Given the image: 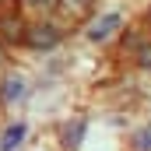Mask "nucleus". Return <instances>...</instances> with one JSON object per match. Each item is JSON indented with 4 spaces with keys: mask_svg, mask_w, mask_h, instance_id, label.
I'll list each match as a JSON object with an SVG mask.
<instances>
[{
    "mask_svg": "<svg viewBox=\"0 0 151 151\" xmlns=\"http://www.w3.org/2000/svg\"><path fill=\"white\" fill-rule=\"evenodd\" d=\"M113 28H119V18H116V14H106V18L91 28V39H99V42H102V39H109V32H113Z\"/></svg>",
    "mask_w": 151,
    "mask_h": 151,
    "instance_id": "f257e3e1",
    "label": "nucleus"
},
{
    "mask_svg": "<svg viewBox=\"0 0 151 151\" xmlns=\"http://www.w3.org/2000/svg\"><path fill=\"white\" fill-rule=\"evenodd\" d=\"M21 137H25V127H11V130L4 134V144H0V148H4V151H11L18 141H21Z\"/></svg>",
    "mask_w": 151,
    "mask_h": 151,
    "instance_id": "7ed1b4c3",
    "label": "nucleus"
},
{
    "mask_svg": "<svg viewBox=\"0 0 151 151\" xmlns=\"http://www.w3.org/2000/svg\"><path fill=\"white\" fill-rule=\"evenodd\" d=\"M134 53H137V60L144 63V67H151V35H144L137 46H134Z\"/></svg>",
    "mask_w": 151,
    "mask_h": 151,
    "instance_id": "f03ea898",
    "label": "nucleus"
},
{
    "mask_svg": "<svg viewBox=\"0 0 151 151\" xmlns=\"http://www.w3.org/2000/svg\"><path fill=\"white\" fill-rule=\"evenodd\" d=\"M21 4H25V7H53L56 0H21Z\"/></svg>",
    "mask_w": 151,
    "mask_h": 151,
    "instance_id": "423d86ee",
    "label": "nucleus"
},
{
    "mask_svg": "<svg viewBox=\"0 0 151 151\" xmlns=\"http://www.w3.org/2000/svg\"><path fill=\"white\" fill-rule=\"evenodd\" d=\"M28 42H32V46H53V42H56V32L46 28V35H39V28H35V35H28Z\"/></svg>",
    "mask_w": 151,
    "mask_h": 151,
    "instance_id": "20e7f679",
    "label": "nucleus"
},
{
    "mask_svg": "<svg viewBox=\"0 0 151 151\" xmlns=\"http://www.w3.org/2000/svg\"><path fill=\"white\" fill-rule=\"evenodd\" d=\"M4 88H7V91H4V99H7V102H11V99H21V81H14V77H11Z\"/></svg>",
    "mask_w": 151,
    "mask_h": 151,
    "instance_id": "39448f33",
    "label": "nucleus"
}]
</instances>
